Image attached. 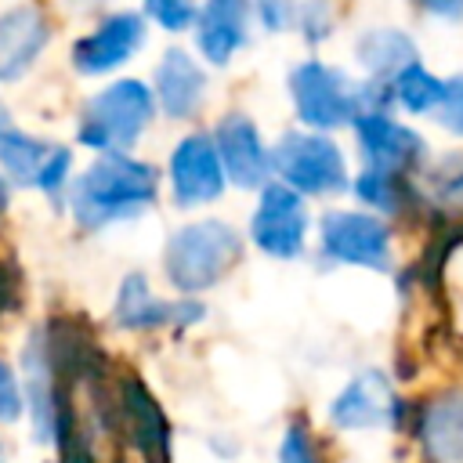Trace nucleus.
I'll return each instance as SVG.
<instances>
[{
  "instance_id": "nucleus-16",
  "label": "nucleus",
  "mask_w": 463,
  "mask_h": 463,
  "mask_svg": "<svg viewBox=\"0 0 463 463\" xmlns=\"http://www.w3.org/2000/svg\"><path fill=\"white\" fill-rule=\"evenodd\" d=\"M203 315V304L195 300H159L145 275H127L123 286H119V300H116V322L123 329H159V326H170V322H195Z\"/></svg>"
},
{
  "instance_id": "nucleus-9",
  "label": "nucleus",
  "mask_w": 463,
  "mask_h": 463,
  "mask_svg": "<svg viewBox=\"0 0 463 463\" xmlns=\"http://www.w3.org/2000/svg\"><path fill=\"white\" fill-rule=\"evenodd\" d=\"M351 123H354L365 166L405 174V170L420 166L423 156H427V141L416 130H409L405 123L391 119L387 112H358Z\"/></svg>"
},
{
  "instance_id": "nucleus-4",
  "label": "nucleus",
  "mask_w": 463,
  "mask_h": 463,
  "mask_svg": "<svg viewBox=\"0 0 463 463\" xmlns=\"http://www.w3.org/2000/svg\"><path fill=\"white\" fill-rule=\"evenodd\" d=\"M289 98L297 119L311 130H336L362 112V83H354L344 69H333L318 58L293 65Z\"/></svg>"
},
{
  "instance_id": "nucleus-24",
  "label": "nucleus",
  "mask_w": 463,
  "mask_h": 463,
  "mask_svg": "<svg viewBox=\"0 0 463 463\" xmlns=\"http://www.w3.org/2000/svg\"><path fill=\"white\" fill-rule=\"evenodd\" d=\"M141 4H145V18L156 22L159 29H166V33L192 29L195 25V14H199L195 0H141Z\"/></svg>"
},
{
  "instance_id": "nucleus-2",
  "label": "nucleus",
  "mask_w": 463,
  "mask_h": 463,
  "mask_svg": "<svg viewBox=\"0 0 463 463\" xmlns=\"http://www.w3.org/2000/svg\"><path fill=\"white\" fill-rule=\"evenodd\" d=\"M152 116H156V94L134 76L116 80L83 105L76 137L94 152H123L137 145Z\"/></svg>"
},
{
  "instance_id": "nucleus-5",
  "label": "nucleus",
  "mask_w": 463,
  "mask_h": 463,
  "mask_svg": "<svg viewBox=\"0 0 463 463\" xmlns=\"http://www.w3.org/2000/svg\"><path fill=\"white\" fill-rule=\"evenodd\" d=\"M268 159H271V170L300 195H333L347 188L344 152L322 134L289 130L275 141Z\"/></svg>"
},
{
  "instance_id": "nucleus-30",
  "label": "nucleus",
  "mask_w": 463,
  "mask_h": 463,
  "mask_svg": "<svg viewBox=\"0 0 463 463\" xmlns=\"http://www.w3.org/2000/svg\"><path fill=\"white\" fill-rule=\"evenodd\" d=\"M22 412V394H18V380L11 373L7 362H0V423L14 420Z\"/></svg>"
},
{
  "instance_id": "nucleus-11",
  "label": "nucleus",
  "mask_w": 463,
  "mask_h": 463,
  "mask_svg": "<svg viewBox=\"0 0 463 463\" xmlns=\"http://www.w3.org/2000/svg\"><path fill=\"white\" fill-rule=\"evenodd\" d=\"M213 145H217V156H221V166H224V177L239 188H257L264 184L268 170H271V159H268V148L260 141V130L257 123L246 116V112H228L221 116L217 130H213Z\"/></svg>"
},
{
  "instance_id": "nucleus-20",
  "label": "nucleus",
  "mask_w": 463,
  "mask_h": 463,
  "mask_svg": "<svg viewBox=\"0 0 463 463\" xmlns=\"http://www.w3.org/2000/svg\"><path fill=\"white\" fill-rule=\"evenodd\" d=\"M391 94L394 101L405 109V112H416V116H427L441 105V94H445V80H438L423 61H412L405 65L394 80H391Z\"/></svg>"
},
{
  "instance_id": "nucleus-23",
  "label": "nucleus",
  "mask_w": 463,
  "mask_h": 463,
  "mask_svg": "<svg viewBox=\"0 0 463 463\" xmlns=\"http://www.w3.org/2000/svg\"><path fill=\"white\" fill-rule=\"evenodd\" d=\"M430 203L441 213H463V156H449L430 170Z\"/></svg>"
},
{
  "instance_id": "nucleus-14",
  "label": "nucleus",
  "mask_w": 463,
  "mask_h": 463,
  "mask_svg": "<svg viewBox=\"0 0 463 463\" xmlns=\"http://www.w3.org/2000/svg\"><path fill=\"white\" fill-rule=\"evenodd\" d=\"M51 40V22L40 7L18 4L0 14V80H18L43 54Z\"/></svg>"
},
{
  "instance_id": "nucleus-22",
  "label": "nucleus",
  "mask_w": 463,
  "mask_h": 463,
  "mask_svg": "<svg viewBox=\"0 0 463 463\" xmlns=\"http://www.w3.org/2000/svg\"><path fill=\"white\" fill-rule=\"evenodd\" d=\"M405 174H391V170H376V166H365V174H358L354 181V195L376 210H402V199H405Z\"/></svg>"
},
{
  "instance_id": "nucleus-28",
  "label": "nucleus",
  "mask_w": 463,
  "mask_h": 463,
  "mask_svg": "<svg viewBox=\"0 0 463 463\" xmlns=\"http://www.w3.org/2000/svg\"><path fill=\"white\" fill-rule=\"evenodd\" d=\"M434 116L445 130L463 137V76L445 80V94H441V105L434 109Z\"/></svg>"
},
{
  "instance_id": "nucleus-15",
  "label": "nucleus",
  "mask_w": 463,
  "mask_h": 463,
  "mask_svg": "<svg viewBox=\"0 0 463 463\" xmlns=\"http://www.w3.org/2000/svg\"><path fill=\"white\" fill-rule=\"evenodd\" d=\"M394 416V391L383 373H358L329 405V420L340 430L383 427Z\"/></svg>"
},
{
  "instance_id": "nucleus-27",
  "label": "nucleus",
  "mask_w": 463,
  "mask_h": 463,
  "mask_svg": "<svg viewBox=\"0 0 463 463\" xmlns=\"http://www.w3.org/2000/svg\"><path fill=\"white\" fill-rule=\"evenodd\" d=\"M279 459L282 463H322L318 459V449H315V438L304 423H293L279 445Z\"/></svg>"
},
{
  "instance_id": "nucleus-8",
  "label": "nucleus",
  "mask_w": 463,
  "mask_h": 463,
  "mask_svg": "<svg viewBox=\"0 0 463 463\" xmlns=\"http://www.w3.org/2000/svg\"><path fill=\"white\" fill-rule=\"evenodd\" d=\"M322 250L340 264H362L383 271L391 257V232L383 228V221L369 213L333 210L322 217Z\"/></svg>"
},
{
  "instance_id": "nucleus-32",
  "label": "nucleus",
  "mask_w": 463,
  "mask_h": 463,
  "mask_svg": "<svg viewBox=\"0 0 463 463\" xmlns=\"http://www.w3.org/2000/svg\"><path fill=\"white\" fill-rule=\"evenodd\" d=\"M7 130V112H4V105H0V134Z\"/></svg>"
},
{
  "instance_id": "nucleus-33",
  "label": "nucleus",
  "mask_w": 463,
  "mask_h": 463,
  "mask_svg": "<svg viewBox=\"0 0 463 463\" xmlns=\"http://www.w3.org/2000/svg\"><path fill=\"white\" fill-rule=\"evenodd\" d=\"M0 463H7V456H4V445H0Z\"/></svg>"
},
{
  "instance_id": "nucleus-17",
  "label": "nucleus",
  "mask_w": 463,
  "mask_h": 463,
  "mask_svg": "<svg viewBox=\"0 0 463 463\" xmlns=\"http://www.w3.org/2000/svg\"><path fill=\"white\" fill-rule=\"evenodd\" d=\"M420 445L430 463H463V391H449L423 409Z\"/></svg>"
},
{
  "instance_id": "nucleus-1",
  "label": "nucleus",
  "mask_w": 463,
  "mask_h": 463,
  "mask_svg": "<svg viewBox=\"0 0 463 463\" xmlns=\"http://www.w3.org/2000/svg\"><path fill=\"white\" fill-rule=\"evenodd\" d=\"M156 188H159L156 166L130 159L123 152H101V159H94L69 184V210L80 228L94 232L148 210L156 203Z\"/></svg>"
},
{
  "instance_id": "nucleus-29",
  "label": "nucleus",
  "mask_w": 463,
  "mask_h": 463,
  "mask_svg": "<svg viewBox=\"0 0 463 463\" xmlns=\"http://www.w3.org/2000/svg\"><path fill=\"white\" fill-rule=\"evenodd\" d=\"M253 14L268 33H286L297 22V4L293 0H253Z\"/></svg>"
},
{
  "instance_id": "nucleus-31",
  "label": "nucleus",
  "mask_w": 463,
  "mask_h": 463,
  "mask_svg": "<svg viewBox=\"0 0 463 463\" xmlns=\"http://www.w3.org/2000/svg\"><path fill=\"white\" fill-rule=\"evenodd\" d=\"M430 18L441 22H463V0H416Z\"/></svg>"
},
{
  "instance_id": "nucleus-13",
  "label": "nucleus",
  "mask_w": 463,
  "mask_h": 463,
  "mask_svg": "<svg viewBox=\"0 0 463 463\" xmlns=\"http://www.w3.org/2000/svg\"><path fill=\"white\" fill-rule=\"evenodd\" d=\"M156 105L170 119H192L206 98V72L184 47H166L156 65Z\"/></svg>"
},
{
  "instance_id": "nucleus-18",
  "label": "nucleus",
  "mask_w": 463,
  "mask_h": 463,
  "mask_svg": "<svg viewBox=\"0 0 463 463\" xmlns=\"http://www.w3.org/2000/svg\"><path fill=\"white\" fill-rule=\"evenodd\" d=\"M354 58L365 69V76H373V80H394L405 65L420 61V51H416V43H412L409 33H402L394 25H376V29H365L358 36Z\"/></svg>"
},
{
  "instance_id": "nucleus-6",
  "label": "nucleus",
  "mask_w": 463,
  "mask_h": 463,
  "mask_svg": "<svg viewBox=\"0 0 463 463\" xmlns=\"http://www.w3.org/2000/svg\"><path fill=\"white\" fill-rule=\"evenodd\" d=\"M148 25L145 14L137 11H116L109 18H101L87 36H80L72 43V69L80 76H105L119 65H127L141 47H145Z\"/></svg>"
},
{
  "instance_id": "nucleus-26",
  "label": "nucleus",
  "mask_w": 463,
  "mask_h": 463,
  "mask_svg": "<svg viewBox=\"0 0 463 463\" xmlns=\"http://www.w3.org/2000/svg\"><path fill=\"white\" fill-rule=\"evenodd\" d=\"M69 174H72V152L65 145H51L43 156V166L36 174V188H43L47 195H58L69 184Z\"/></svg>"
},
{
  "instance_id": "nucleus-10",
  "label": "nucleus",
  "mask_w": 463,
  "mask_h": 463,
  "mask_svg": "<svg viewBox=\"0 0 463 463\" xmlns=\"http://www.w3.org/2000/svg\"><path fill=\"white\" fill-rule=\"evenodd\" d=\"M170 184L177 206H199L224 192V166L210 134H188L170 156Z\"/></svg>"
},
{
  "instance_id": "nucleus-19",
  "label": "nucleus",
  "mask_w": 463,
  "mask_h": 463,
  "mask_svg": "<svg viewBox=\"0 0 463 463\" xmlns=\"http://www.w3.org/2000/svg\"><path fill=\"white\" fill-rule=\"evenodd\" d=\"M123 416H127L130 441L145 456L166 463V423H163V412H159V405L148 398V391L137 380L123 383Z\"/></svg>"
},
{
  "instance_id": "nucleus-21",
  "label": "nucleus",
  "mask_w": 463,
  "mask_h": 463,
  "mask_svg": "<svg viewBox=\"0 0 463 463\" xmlns=\"http://www.w3.org/2000/svg\"><path fill=\"white\" fill-rule=\"evenodd\" d=\"M47 141L25 134V130H14L7 127L0 134V166L4 174L14 181V184H36V174L43 166V156H47Z\"/></svg>"
},
{
  "instance_id": "nucleus-3",
  "label": "nucleus",
  "mask_w": 463,
  "mask_h": 463,
  "mask_svg": "<svg viewBox=\"0 0 463 463\" xmlns=\"http://www.w3.org/2000/svg\"><path fill=\"white\" fill-rule=\"evenodd\" d=\"M242 239L224 221H195L177 228L166 242V275L181 293H203L217 286L239 260Z\"/></svg>"
},
{
  "instance_id": "nucleus-7",
  "label": "nucleus",
  "mask_w": 463,
  "mask_h": 463,
  "mask_svg": "<svg viewBox=\"0 0 463 463\" xmlns=\"http://www.w3.org/2000/svg\"><path fill=\"white\" fill-rule=\"evenodd\" d=\"M304 232H307V210H304V195L297 188H289L286 181L264 184L257 213L250 221V239L271 253V257H297L304 250Z\"/></svg>"
},
{
  "instance_id": "nucleus-25",
  "label": "nucleus",
  "mask_w": 463,
  "mask_h": 463,
  "mask_svg": "<svg viewBox=\"0 0 463 463\" xmlns=\"http://www.w3.org/2000/svg\"><path fill=\"white\" fill-rule=\"evenodd\" d=\"M329 0H300L297 4V29L304 33L307 43H322L333 33V14H329Z\"/></svg>"
},
{
  "instance_id": "nucleus-12",
  "label": "nucleus",
  "mask_w": 463,
  "mask_h": 463,
  "mask_svg": "<svg viewBox=\"0 0 463 463\" xmlns=\"http://www.w3.org/2000/svg\"><path fill=\"white\" fill-rule=\"evenodd\" d=\"M250 18H253V0H206L192 25L199 54L210 65L224 69L250 43Z\"/></svg>"
}]
</instances>
